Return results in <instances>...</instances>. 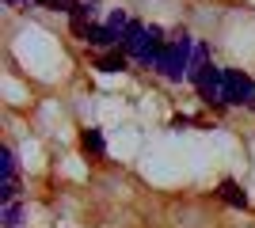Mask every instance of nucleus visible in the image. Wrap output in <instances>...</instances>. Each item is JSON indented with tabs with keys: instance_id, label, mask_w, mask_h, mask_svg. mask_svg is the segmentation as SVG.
I'll list each match as a JSON object with an SVG mask.
<instances>
[{
	"instance_id": "nucleus-2",
	"label": "nucleus",
	"mask_w": 255,
	"mask_h": 228,
	"mask_svg": "<svg viewBox=\"0 0 255 228\" xmlns=\"http://www.w3.org/2000/svg\"><path fill=\"white\" fill-rule=\"evenodd\" d=\"M225 103L229 107H252L255 103V80L240 69H225Z\"/></svg>"
},
{
	"instance_id": "nucleus-4",
	"label": "nucleus",
	"mask_w": 255,
	"mask_h": 228,
	"mask_svg": "<svg viewBox=\"0 0 255 228\" xmlns=\"http://www.w3.org/2000/svg\"><path fill=\"white\" fill-rule=\"evenodd\" d=\"M198 95L206 99V103H225V69H206L202 76H198Z\"/></svg>"
},
{
	"instance_id": "nucleus-10",
	"label": "nucleus",
	"mask_w": 255,
	"mask_h": 228,
	"mask_svg": "<svg viewBox=\"0 0 255 228\" xmlns=\"http://www.w3.org/2000/svg\"><path fill=\"white\" fill-rule=\"evenodd\" d=\"M34 4H42V8H57V0H34Z\"/></svg>"
},
{
	"instance_id": "nucleus-1",
	"label": "nucleus",
	"mask_w": 255,
	"mask_h": 228,
	"mask_svg": "<svg viewBox=\"0 0 255 228\" xmlns=\"http://www.w3.org/2000/svg\"><path fill=\"white\" fill-rule=\"evenodd\" d=\"M191 57H194V38L187 31H175L168 50H164V57L156 61V69L168 76V80H183V76L191 73Z\"/></svg>"
},
{
	"instance_id": "nucleus-12",
	"label": "nucleus",
	"mask_w": 255,
	"mask_h": 228,
	"mask_svg": "<svg viewBox=\"0 0 255 228\" xmlns=\"http://www.w3.org/2000/svg\"><path fill=\"white\" fill-rule=\"evenodd\" d=\"M252 107H255V103H252Z\"/></svg>"
},
{
	"instance_id": "nucleus-8",
	"label": "nucleus",
	"mask_w": 255,
	"mask_h": 228,
	"mask_svg": "<svg viewBox=\"0 0 255 228\" xmlns=\"http://www.w3.org/2000/svg\"><path fill=\"white\" fill-rule=\"evenodd\" d=\"M0 171H4V179H15V156H11V149L0 152Z\"/></svg>"
},
{
	"instance_id": "nucleus-5",
	"label": "nucleus",
	"mask_w": 255,
	"mask_h": 228,
	"mask_svg": "<svg viewBox=\"0 0 255 228\" xmlns=\"http://www.w3.org/2000/svg\"><path fill=\"white\" fill-rule=\"evenodd\" d=\"M217 194H221L225 202H229V206H236V209H248V194L240 190V183H236V179H225Z\"/></svg>"
},
{
	"instance_id": "nucleus-9",
	"label": "nucleus",
	"mask_w": 255,
	"mask_h": 228,
	"mask_svg": "<svg viewBox=\"0 0 255 228\" xmlns=\"http://www.w3.org/2000/svg\"><path fill=\"white\" fill-rule=\"evenodd\" d=\"M19 217H23V213H19V206H15V202H11V206H4V225H8V228L19 225Z\"/></svg>"
},
{
	"instance_id": "nucleus-3",
	"label": "nucleus",
	"mask_w": 255,
	"mask_h": 228,
	"mask_svg": "<svg viewBox=\"0 0 255 228\" xmlns=\"http://www.w3.org/2000/svg\"><path fill=\"white\" fill-rule=\"evenodd\" d=\"M118 50H122V54L126 57H145V50H149V27H145V23H129L126 27V34H122V46H118Z\"/></svg>"
},
{
	"instance_id": "nucleus-11",
	"label": "nucleus",
	"mask_w": 255,
	"mask_h": 228,
	"mask_svg": "<svg viewBox=\"0 0 255 228\" xmlns=\"http://www.w3.org/2000/svg\"><path fill=\"white\" fill-rule=\"evenodd\" d=\"M8 4H19V0H8Z\"/></svg>"
},
{
	"instance_id": "nucleus-6",
	"label": "nucleus",
	"mask_w": 255,
	"mask_h": 228,
	"mask_svg": "<svg viewBox=\"0 0 255 228\" xmlns=\"http://www.w3.org/2000/svg\"><path fill=\"white\" fill-rule=\"evenodd\" d=\"M126 61L129 57L122 54V50H111V54H103L96 61V69H103V73H122V69H126Z\"/></svg>"
},
{
	"instance_id": "nucleus-7",
	"label": "nucleus",
	"mask_w": 255,
	"mask_h": 228,
	"mask_svg": "<svg viewBox=\"0 0 255 228\" xmlns=\"http://www.w3.org/2000/svg\"><path fill=\"white\" fill-rule=\"evenodd\" d=\"M80 141H84L88 152H96V156H103V149H107V145H103V133H99V130H84V137H80Z\"/></svg>"
}]
</instances>
